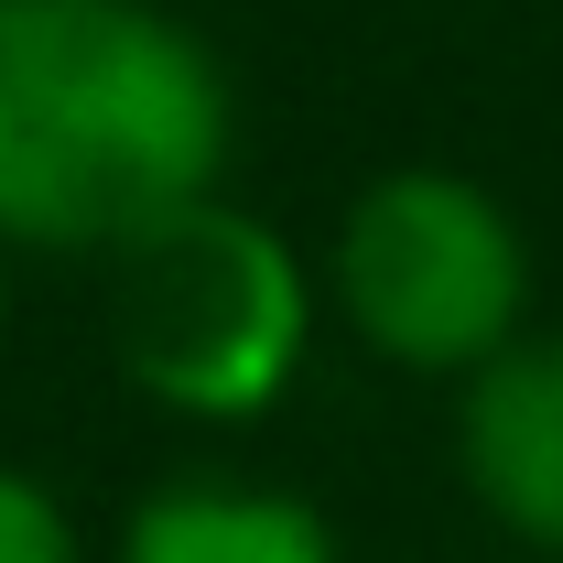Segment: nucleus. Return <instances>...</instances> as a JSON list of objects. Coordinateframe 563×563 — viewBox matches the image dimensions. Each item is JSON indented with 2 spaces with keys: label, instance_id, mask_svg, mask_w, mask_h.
I'll use <instances>...</instances> for the list:
<instances>
[{
  "label": "nucleus",
  "instance_id": "7",
  "mask_svg": "<svg viewBox=\"0 0 563 563\" xmlns=\"http://www.w3.org/2000/svg\"><path fill=\"white\" fill-rule=\"evenodd\" d=\"M0 336H11V250H0Z\"/></svg>",
  "mask_w": 563,
  "mask_h": 563
},
{
  "label": "nucleus",
  "instance_id": "3",
  "mask_svg": "<svg viewBox=\"0 0 563 563\" xmlns=\"http://www.w3.org/2000/svg\"><path fill=\"white\" fill-rule=\"evenodd\" d=\"M325 292H336V325L379 368L466 379L531 325V239L477 174L390 163L336 217Z\"/></svg>",
  "mask_w": 563,
  "mask_h": 563
},
{
  "label": "nucleus",
  "instance_id": "5",
  "mask_svg": "<svg viewBox=\"0 0 563 563\" xmlns=\"http://www.w3.org/2000/svg\"><path fill=\"white\" fill-rule=\"evenodd\" d=\"M109 563H347L336 520L261 477H163L120 520Z\"/></svg>",
  "mask_w": 563,
  "mask_h": 563
},
{
  "label": "nucleus",
  "instance_id": "6",
  "mask_svg": "<svg viewBox=\"0 0 563 563\" xmlns=\"http://www.w3.org/2000/svg\"><path fill=\"white\" fill-rule=\"evenodd\" d=\"M0 563H87V542H76V509L33 466H11L0 455Z\"/></svg>",
  "mask_w": 563,
  "mask_h": 563
},
{
  "label": "nucleus",
  "instance_id": "4",
  "mask_svg": "<svg viewBox=\"0 0 563 563\" xmlns=\"http://www.w3.org/2000/svg\"><path fill=\"white\" fill-rule=\"evenodd\" d=\"M455 477L520 553L563 563V325H520L455 379Z\"/></svg>",
  "mask_w": 563,
  "mask_h": 563
},
{
  "label": "nucleus",
  "instance_id": "8",
  "mask_svg": "<svg viewBox=\"0 0 563 563\" xmlns=\"http://www.w3.org/2000/svg\"><path fill=\"white\" fill-rule=\"evenodd\" d=\"M520 563H553V553H520Z\"/></svg>",
  "mask_w": 563,
  "mask_h": 563
},
{
  "label": "nucleus",
  "instance_id": "2",
  "mask_svg": "<svg viewBox=\"0 0 563 563\" xmlns=\"http://www.w3.org/2000/svg\"><path fill=\"white\" fill-rule=\"evenodd\" d=\"M98 272L120 379L185 422H261L314 357V261L228 185L152 217Z\"/></svg>",
  "mask_w": 563,
  "mask_h": 563
},
{
  "label": "nucleus",
  "instance_id": "1",
  "mask_svg": "<svg viewBox=\"0 0 563 563\" xmlns=\"http://www.w3.org/2000/svg\"><path fill=\"white\" fill-rule=\"evenodd\" d=\"M239 87L163 0H0V250L109 261L228 185Z\"/></svg>",
  "mask_w": 563,
  "mask_h": 563
}]
</instances>
